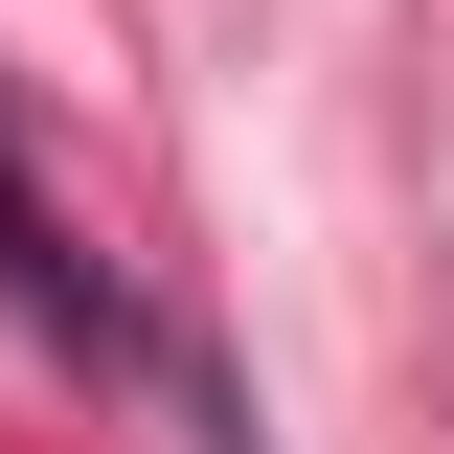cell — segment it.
<instances>
[{"label":"cell","instance_id":"obj_1","mask_svg":"<svg viewBox=\"0 0 454 454\" xmlns=\"http://www.w3.org/2000/svg\"><path fill=\"white\" fill-rule=\"evenodd\" d=\"M0 318L23 340H68V364H137V295H114V250L23 182V137H0Z\"/></svg>","mask_w":454,"mask_h":454}]
</instances>
